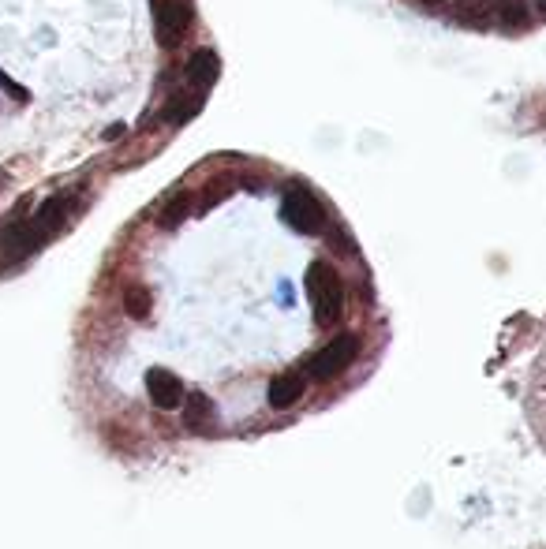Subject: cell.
<instances>
[{
    "mask_svg": "<svg viewBox=\"0 0 546 549\" xmlns=\"http://www.w3.org/2000/svg\"><path fill=\"white\" fill-rule=\"evenodd\" d=\"M187 19H191L187 0H158L154 4V30H158V42L165 49H176V45L184 42Z\"/></svg>",
    "mask_w": 546,
    "mask_h": 549,
    "instance_id": "4",
    "label": "cell"
},
{
    "mask_svg": "<svg viewBox=\"0 0 546 549\" xmlns=\"http://www.w3.org/2000/svg\"><path fill=\"white\" fill-rule=\"evenodd\" d=\"M124 307H128L131 318H146V310H150V292H146V288H128V292H124Z\"/></svg>",
    "mask_w": 546,
    "mask_h": 549,
    "instance_id": "12",
    "label": "cell"
},
{
    "mask_svg": "<svg viewBox=\"0 0 546 549\" xmlns=\"http://www.w3.org/2000/svg\"><path fill=\"white\" fill-rule=\"evenodd\" d=\"M303 389H307L303 374H281V378H273L270 385H266V400H270V408L285 411L300 400Z\"/></svg>",
    "mask_w": 546,
    "mask_h": 549,
    "instance_id": "7",
    "label": "cell"
},
{
    "mask_svg": "<svg viewBox=\"0 0 546 549\" xmlns=\"http://www.w3.org/2000/svg\"><path fill=\"white\" fill-rule=\"evenodd\" d=\"M453 15L472 30H487L490 23H494L490 0H453Z\"/></svg>",
    "mask_w": 546,
    "mask_h": 549,
    "instance_id": "8",
    "label": "cell"
},
{
    "mask_svg": "<svg viewBox=\"0 0 546 549\" xmlns=\"http://www.w3.org/2000/svg\"><path fill=\"white\" fill-rule=\"evenodd\" d=\"M307 299H311V310H315V322L330 329L341 314H345V288H341V277L330 262H311L307 269Z\"/></svg>",
    "mask_w": 546,
    "mask_h": 549,
    "instance_id": "1",
    "label": "cell"
},
{
    "mask_svg": "<svg viewBox=\"0 0 546 549\" xmlns=\"http://www.w3.org/2000/svg\"><path fill=\"white\" fill-rule=\"evenodd\" d=\"M116 135H124V124H113L109 131H105V139H116Z\"/></svg>",
    "mask_w": 546,
    "mask_h": 549,
    "instance_id": "15",
    "label": "cell"
},
{
    "mask_svg": "<svg viewBox=\"0 0 546 549\" xmlns=\"http://www.w3.org/2000/svg\"><path fill=\"white\" fill-rule=\"evenodd\" d=\"M217 75H221V60H217L214 49H199V53H191V60H187V79L195 83L199 94H206V90L217 83Z\"/></svg>",
    "mask_w": 546,
    "mask_h": 549,
    "instance_id": "6",
    "label": "cell"
},
{
    "mask_svg": "<svg viewBox=\"0 0 546 549\" xmlns=\"http://www.w3.org/2000/svg\"><path fill=\"white\" fill-rule=\"evenodd\" d=\"M202 98H206V94H199V90H187V94L180 90V94L165 105V120H169L173 127L187 124V120H195V113L202 109Z\"/></svg>",
    "mask_w": 546,
    "mask_h": 549,
    "instance_id": "9",
    "label": "cell"
},
{
    "mask_svg": "<svg viewBox=\"0 0 546 549\" xmlns=\"http://www.w3.org/2000/svg\"><path fill=\"white\" fill-rule=\"evenodd\" d=\"M146 389H150L154 408L161 411H173L184 404V385H180V378H176L173 370H165V366H154V370L146 374Z\"/></svg>",
    "mask_w": 546,
    "mask_h": 549,
    "instance_id": "5",
    "label": "cell"
},
{
    "mask_svg": "<svg viewBox=\"0 0 546 549\" xmlns=\"http://www.w3.org/2000/svg\"><path fill=\"white\" fill-rule=\"evenodd\" d=\"M281 217H285V225H292L303 236H318L326 228V210L307 187H288L285 202H281Z\"/></svg>",
    "mask_w": 546,
    "mask_h": 549,
    "instance_id": "2",
    "label": "cell"
},
{
    "mask_svg": "<svg viewBox=\"0 0 546 549\" xmlns=\"http://www.w3.org/2000/svg\"><path fill=\"white\" fill-rule=\"evenodd\" d=\"M0 90H4V94H12L15 101H27V90H23V86H15V79H8L4 71H0Z\"/></svg>",
    "mask_w": 546,
    "mask_h": 549,
    "instance_id": "14",
    "label": "cell"
},
{
    "mask_svg": "<svg viewBox=\"0 0 546 549\" xmlns=\"http://www.w3.org/2000/svg\"><path fill=\"white\" fill-rule=\"evenodd\" d=\"M187 202H191V195H176L173 202L165 206V213H161V217H165V225H176V221H180V217H184V213L191 210Z\"/></svg>",
    "mask_w": 546,
    "mask_h": 549,
    "instance_id": "13",
    "label": "cell"
},
{
    "mask_svg": "<svg viewBox=\"0 0 546 549\" xmlns=\"http://www.w3.org/2000/svg\"><path fill=\"white\" fill-rule=\"evenodd\" d=\"M490 12H494V19L505 23L509 30L528 27V4H524V0H490Z\"/></svg>",
    "mask_w": 546,
    "mask_h": 549,
    "instance_id": "10",
    "label": "cell"
},
{
    "mask_svg": "<svg viewBox=\"0 0 546 549\" xmlns=\"http://www.w3.org/2000/svg\"><path fill=\"white\" fill-rule=\"evenodd\" d=\"M184 423L202 430V426L214 423V404L206 396H184Z\"/></svg>",
    "mask_w": 546,
    "mask_h": 549,
    "instance_id": "11",
    "label": "cell"
},
{
    "mask_svg": "<svg viewBox=\"0 0 546 549\" xmlns=\"http://www.w3.org/2000/svg\"><path fill=\"white\" fill-rule=\"evenodd\" d=\"M535 12H539L546 19V0H535Z\"/></svg>",
    "mask_w": 546,
    "mask_h": 549,
    "instance_id": "16",
    "label": "cell"
},
{
    "mask_svg": "<svg viewBox=\"0 0 546 549\" xmlns=\"http://www.w3.org/2000/svg\"><path fill=\"white\" fill-rule=\"evenodd\" d=\"M423 4H431V8H438V4H442V0H423Z\"/></svg>",
    "mask_w": 546,
    "mask_h": 549,
    "instance_id": "17",
    "label": "cell"
},
{
    "mask_svg": "<svg viewBox=\"0 0 546 549\" xmlns=\"http://www.w3.org/2000/svg\"><path fill=\"white\" fill-rule=\"evenodd\" d=\"M356 355H360V337H352V333H345V337H333L322 352L307 363V374L318 381H330L337 378L345 366L356 363Z\"/></svg>",
    "mask_w": 546,
    "mask_h": 549,
    "instance_id": "3",
    "label": "cell"
}]
</instances>
